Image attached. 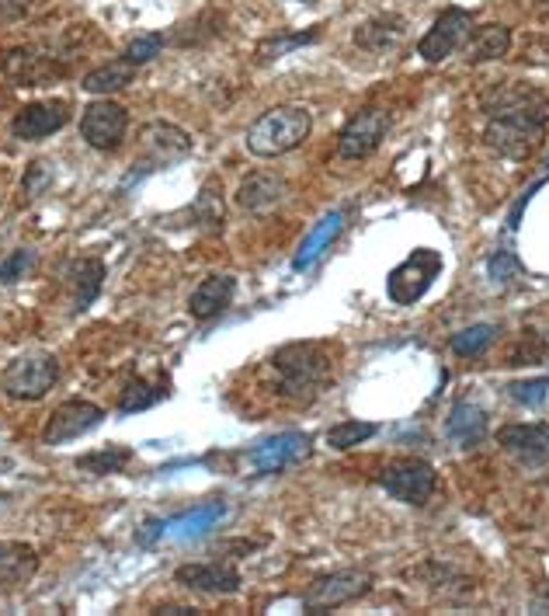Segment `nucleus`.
Wrapping results in <instances>:
<instances>
[{
  "label": "nucleus",
  "mask_w": 549,
  "mask_h": 616,
  "mask_svg": "<svg viewBox=\"0 0 549 616\" xmlns=\"http://www.w3.org/2000/svg\"><path fill=\"white\" fill-rule=\"evenodd\" d=\"M379 429L372 426V421H338V426L327 429V446L330 449H351L365 443V439H372Z\"/></svg>",
  "instance_id": "7c9ffc66"
},
{
  "label": "nucleus",
  "mask_w": 549,
  "mask_h": 616,
  "mask_svg": "<svg viewBox=\"0 0 549 616\" xmlns=\"http://www.w3.org/2000/svg\"><path fill=\"white\" fill-rule=\"evenodd\" d=\"M511 391V401L525 404V408H539V404L549 397V377H536V380H519L508 386Z\"/></svg>",
  "instance_id": "72a5a7b5"
},
{
  "label": "nucleus",
  "mask_w": 549,
  "mask_h": 616,
  "mask_svg": "<svg viewBox=\"0 0 549 616\" xmlns=\"http://www.w3.org/2000/svg\"><path fill=\"white\" fill-rule=\"evenodd\" d=\"M511 49V32L504 25H481L466 35L463 52L470 63H487V60H501Z\"/></svg>",
  "instance_id": "5701e85b"
},
{
  "label": "nucleus",
  "mask_w": 549,
  "mask_h": 616,
  "mask_svg": "<svg viewBox=\"0 0 549 616\" xmlns=\"http://www.w3.org/2000/svg\"><path fill=\"white\" fill-rule=\"evenodd\" d=\"M490 115L487 144L504 157H522L533 150L536 136L549 119V98L525 84H498L481 98Z\"/></svg>",
  "instance_id": "f257e3e1"
},
{
  "label": "nucleus",
  "mask_w": 549,
  "mask_h": 616,
  "mask_svg": "<svg viewBox=\"0 0 549 616\" xmlns=\"http://www.w3.org/2000/svg\"><path fill=\"white\" fill-rule=\"evenodd\" d=\"M133 77H136V66H133L129 60H112V63H104V66L91 70V74L80 81V87H84L87 95L109 98V95L122 91V87H129Z\"/></svg>",
  "instance_id": "bb28decb"
},
{
  "label": "nucleus",
  "mask_w": 549,
  "mask_h": 616,
  "mask_svg": "<svg viewBox=\"0 0 549 616\" xmlns=\"http://www.w3.org/2000/svg\"><path fill=\"white\" fill-rule=\"evenodd\" d=\"M438 272H441V255L432 248H417L414 255H407L400 266L389 272V279H386L389 300L400 307L421 300V296L428 293V286L438 279Z\"/></svg>",
  "instance_id": "39448f33"
},
{
  "label": "nucleus",
  "mask_w": 549,
  "mask_h": 616,
  "mask_svg": "<svg viewBox=\"0 0 549 616\" xmlns=\"http://www.w3.org/2000/svg\"><path fill=\"white\" fill-rule=\"evenodd\" d=\"M498 443L508 456H515L522 467H546L549 464V426H504Z\"/></svg>",
  "instance_id": "2eb2a0df"
},
{
  "label": "nucleus",
  "mask_w": 549,
  "mask_h": 616,
  "mask_svg": "<svg viewBox=\"0 0 549 616\" xmlns=\"http://www.w3.org/2000/svg\"><path fill=\"white\" fill-rule=\"evenodd\" d=\"M303 42H316V32H310V35H292V39H278V42H264V46H261V57H264V60H275V57H282L286 49H296V46H303Z\"/></svg>",
  "instance_id": "e433bc0d"
},
{
  "label": "nucleus",
  "mask_w": 549,
  "mask_h": 616,
  "mask_svg": "<svg viewBox=\"0 0 549 616\" xmlns=\"http://www.w3.org/2000/svg\"><path fill=\"white\" fill-rule=\"evenodd\" d=\"M307 453H310L307 432H282V435H272V439H264V443H258L251 453H247V460H251V467L261 473H278V470L299 464Z\"/></svg>",
  "instance_id": "4468645a"
},
{
  "label": "nucleus",
  "mask_w": 549,
  "mask_h": 616,
  "mask_svg": "<svg viewBox=\"0 0 549 616\" xmlns=\"http://www.w3.org/2000/svg\"><path fill=\"white\" fill-rule=\"evenodd\" d=\"M35 266V251L32 248H17V251H11L4 261H0V283H17V279H22L28 269Z\"/></svg>",
  "instance_id": "f704fd0d"
},
{
  "label": "nucleus",
  "mask_w": 549,
  "mask_h": 616,
  "mask_svg": "<svg viewBox=\"0 0 549 616\" xmlns=\"http://www.w3.org/2000/svg\"><path fill=\"white\" fill-rule=\"evenodd\" d=\"M379 484L403 505H428V498L435 495L438 478H435V467L428 460H414V456H407V460L389 464L379 473Z\"/></svg>",
  "instance_id": "0eeeda50"
},
{
  "label": "nucleus",
  "mask_w": 549,
  "mask_h": 616,
  "mask_svg": "<svg viewBox=\"0 0 549 616\" xmlns=\"http://www.w3.org/2000/svg\"><path fill=\"white\" fill-rule=\"evenodd\" d=\"M369 589H372L369 571H359V568L334 571V575L316 578V582L303 592V606L310 613H330V609H338L345 603L362 600Z\"/></svg>",
  "instance_id": "6e6552de"
},
{
  "label": "nucleus",
  "mask_w": 549,
  "mask_h": 616,
  "mask_svg": "<svg viewBox=\"0 0 549 616\" xmlns=\"http://www.w3.org/2000/svg\"><path fill=\"white\" fill-rule=\"evenodd\" d=\"M191 220L205 226V231H220L223 226V185L216 178H205L199 199L191 206Z\"/></svg>",
  "instance_id": "cd10ccee"
},
{
  "label": "nucleus",
  "mask_w": 549,
  "mask_h": 616,
  "mask_svg": "<svg viewBox=\"0 0 549 616\" xmlns=\"http://www.w3.org/2000/svg\"><path fill=\"white\" fill-rule=\"evenodd\" d=\"M292 4H313V0H292Z\"/></svg>",
  "instance_id": "a19ab883"
},
{
  "label": "nucleus",
  "mask_w": 549,
  "mask_h": 616,
  "mask_svg": "<svg viewBox=\"0 0 549 616\" xmlns=\"http://www.w3.org/2000/svg\"><path fill=\"white\" fill-rule=\"evenodd\" d=\"M473 28V14L463 11V8H449V11H441L435 17V25L428 28V35L421 39L417 52L428 63H441V60H449L456 49H463L466 42V35Z\"/></svg>",
  "instance_id": "9b49d317"
},
{
  "label": "nucleus",
  "mask_w": 549,
  "mask_h": 616,
  "mask_svg": "<svg viewBox=\"0 0 549 616\" xmlns=\"http://www.w3.org/2000/svg\"><path fill=\"white\" fill-rule=\"evenodd\" d=\"M389 130V112L383 109H362L359 115L348 119V126L341 130L338 139V153L345 161H359V157H369L379 147V139Z\"/></svg>",
  "instance_id": "ddd939ff"
},
{
  "label": "nucleus",
  "mask_w": 549,
  "mask_h": 616,
  "mask_svg": "<svg viewBox=\"0 0 549 616\" xmlns=\"http://www.w3.org/2000/svg\"><path fill=\"white\" fill-rule=\"evenodd\" d=\"M341 226H345V217H341V213H327V217L307 234V241L299 244V251H296V258H292V269H310L313 261L330 248V241L341 234Z\"/></svg>",
  "instance_id": "393cba45"
},
{
  "label": "nucleus",
  "mask_w": 549,
  "mask_h": 616,
  "mask_svg": "<svg viewBox=\"0 0 549 616\" xmlns=\"http://www.w3.org/2000/svg\"><path fill=\"white\" fill-rule=\"evenodd\" d=\"M446 432L456 446H476L484 443L487 435V415L476 401H459L456 408L449 411V421H446Z\"/></svg>",
  "instance_id": "4be33fe9"
},
{
  "label": "nucleus",
  "mask_w": 549,
  "mask_h": 616,
  "mask_svg": "<svg viewBox=\"0 0 549 616\" xmlns=\"http://www.w3.org/2000/svg\"><path fill=\"white\" fill-rule=\"evenodd\" d=\"M104 421V411L91 401H63L57 411L49 415L46 429H42V443L46 446H63L70 439H80L91 429H98Z\"/></svg>",
  "instance_id": "9d476101"
},
{
  "label": "nucleus",
  "mask_w": 549,
  "mask_h": 616,
  "mask_svg": "<svg viewBox=\"0 0 549 616\" xmlns=\"http://www.w3.org/2000/svg\"><path fill=\"white\" fill-rule=\"evenodd\" d=\"M57 380H60V362L52 356H22L4 369L0 386L14 401H42L57 386Z\"/></svg>",
  "instance_id": "423d86ee"
},
{
  "label": "nucleus",
  "mask_w": 549,
  "mask_h": 616,
  "mask_svg": "<svg viewBox=\"0 0 549 616\" xmlns=\"http://www.w3.org/2000/svg\"><path fill=\"white\" fill-rule=\"evenodd\" d=\"M167 386H171L167 380H144V377L129 380L126 386H122V394H118V411L122 415H136V411L153 408V404H161V401L171 397Z\"/></svg>",
  "instance_id": "a878e982"
},
{
  "label": "nucleus",
  "mask_w": 549,
  "mask_h": 616,
  "mask_svg": "<svg viewBox=\"0 0 549 616\" xmlns=\"http://www.w3.org/2000/svg\"><path fill=\"white\" fill-rule=\"evenodd\" d=\"M223 516H226V505H223V502L199 505V508H191V513H185V516H178V519H167V522H164V537H171V540L202 537V533L212 530V526H216Z\"/></svg>",
  "instance_id": "b1692460"
},
{
  "label": "nucleus",
  "mask_w": 549,
  "mask_h": 616,
  "mask_svg": "<svg viewBox=\"0 0 549 616\" xmlns=\"http://www.w3.org/2000/svg\"><path fill=\"white\" fill-rule=\"evenodd\" d=\"M4 70H8L11 81L28 84V87L49 84L52 77L66 74V66H60L52 57H42V52H35V49H11L4 57Z\"/></svg>",
  "instance_id": "aec40b11"
},
{
  "label": "nucleus",
  "mask_w": 549,
  "mask_h": 616,
  "mask_svg": "<svg viewBox=\"0 0 549 616\" xmlns=\"http://www.w3.org/2000/svg\"><path fill=\"white\" fill-rule=\"evenodd\" d=\"M286 178L282 174H251V178H244L240 188H237V206L247 209V213H269L275 209L282 199H286Z\"/></svg>",
  "instance_id": "412c9836"
},
{
  "label": "nucleus",
  "mask_w": 549,
  "mask_h": 616,
  "mask_svg": "<svg viewBox=\"0 0 549 616\" xmlns=\"http://www.w3.org/2000/svg\"><path fill=\"white\" fill-rule=\"evenodd\" d=\"M32 0H0V25H11V22H22L28 14Z\"/></svg>",
  "instance_id": "58836bf2"
},
{
  "label": "nucleus",
  "mask_w": 549,
  "mask_h": 616,
  "mask_svg": "<svg viewBox=\"0 0 549 616\" xmlns=\"http://www.w3.org/2000/svg\"><path fill=\"white\" fill-rule=\"evenodd\" d=\"M278 391L292 401H313L330 380V356L316 342H292L272 356Z\"/></svg>",
  "instance_id": "f03ea898"
},
{
  "label": "nucleus",
  "mask_w": 549,
  "mask_h": 616,
  "mask_svg": "<svg viewBox=\"0 0 549 616\" xmlns=\"http://www.w3.org/2000/svg\"><path fill=\"white\" fill-rule=\"evenodd\" d=\"M63 279H66V289H70V310L84 313L87 307L98 300V293H101L104 261H98V258H77V261H70V266H66Z\"/></svg>",
  "instance_id": "f3484780"
},
{
  "label": "nucleus",
  "mask_w": 549,
  "mask_h": 616,
  "mask_svg": "<svg viewBox=\"0 0 549 616\" xmlns=\"http://www.w3.org/2000/svg\"><path fill=\"white\" fill-rule=\"evenodd\" d=\"M519 272H522V266H519V261L511 258V255L501 251V255H494V258H490V275L498 279V283H508V279H515Z\"/></svg>",
  "instance_id": "4c0bfd02"
},
{
  "label": "nucleus",
  "mask_w": 549,
  "mask_h": 616,
  "mask_svg": "<svg viewBox=\"0 0 549 616\" xmlns=\"http://www.w3.org/2000/svg\"><path fill=\"white\" fill-rule=\"evenodd\" d=\"M126 130H129V112L109 98L91 101L80 115V136L95 150H118L122 139H126Z\"/></svg>",
  "instance_id": "1a4fd4ad"
},
{
  "label": "nucleus",
  "mask_w": 549,
  "mask_h": 616,
  "mask_svg": "<svg viewBox=\"0 0 549 616\" xmlns=\"http://www.w3.org/2000/svg\"><path fill=\"white\" fill-rule=\"evenodd\" d=\"M498 338V328L494 324H473L466 331H459L452 338V352L456 356H481V352Z\"/></svg>",
  "instance_id": "2f4dec72"
},
{
  "label": "nucleus",
  "mask_w": 549,
  "mask_h": 616,
  "mask_svg": "<svg viewBox=\"0 0 549 616\" xmlns=\"http://www.w3.org/2000/svg\"><path fill=\"white\" fill-rule=\"evenodd\" d=\"M174 578L191 589V592H205V595H234L240 592V571L234 565H220V560H205V565H182L174 571Z\"/></svg>",
  "instance_id": "dca6fc26"
},
{
  "label": "nucleus",
  "mask_w": 549,
  "mask_h": 616,
  "mask_svg": "<svg viewBox=\"0 0 549 616\" xmlns=\"http://www.w3.org/2000/svg\"><path fill=\"white\" fill-rule=\"evenodd\" d=\"M188 153H191V136L185 130L171 126V122H150V126H144V133H139V161H133L126 182L139 178V174H150L157 168H167Z\"/></svg>",
  "instance_id": "20e7f679"
},
{
  "label": "nucleus",
  "mask_w": 549,
  "mask_h": 616,
  "mask_svg": "<svg viewBox=\"0 0 549 616\" xmlns=\"http://www.w3.org/2000/svg\"><path fill=\"white\" fill-rule=\"evenodd\" d=\"M234 293H237L234 275H209L188 296V313L195 317V321H212V317L223 313L229 304H234Z\"/></svg>",
  "instance_id": "6ab92c4d"
},
{
  "label": "nucleus",
  "mask_w": 549,
  "mask_h": 616,
  "mask_svg": "<svg viewBox=\"0 0 549 616\" xmlns=\"http://www.w3.org/2000/svg\"><path fill=\"white\" fill-rule=\"evenodd\" d=\"M310 126L313 119L307 109H299V104H278V109H269L261 119L251 122V130H247V150L254 157H282L303 144L310 136Z\"/></svg>",
  "instance_id": "7ed1b4c3"
},
{
  "label": "nucleus",
  "mask_w": 549,
  "mask_h": 616,
  "mask_svg": "<svg viewBox=\"0 0 549 616\" xmlns=\"http://www.w3.org/2000/svg\"><path fill=\"white\" fill-rule=\"evenodd\" d=\"M46 185H52V164H46V161H35V164H28V174H25V196L28 199H39L42 192H46Z\"/></svg>",
  "instance_id": "c9c22d12"
},
{
  "label": "nucleus",
  "mask_w": 549,
  "mask_h": 616,
  "mask_svg": "<svg viewBox=\"0 0 549 616\" xmlns=\"http://www.w3.org/2000/svg\"><path fill=\"white\" fill-rule=\"evenodd\" d=\"M400 35H403V22L397 14H386V17H376V22L362 25L355 32V42L365 46V49H389Z\"/></svg>",
  "instance_id": "c756f323"
},
{
  "label": "nucleus",
  "mask_w": 549,
  "mask_h": 616,
  "mask_svg": "<svg viewBox=\"0 0 549 616\" xmlns=\"http://www.w3.org/2000/svg\"><path fill=\"white\" fill-rule=\"evenodd\" d=\"M167 46V39L161 32H147V35H136V39L126 46V52H122V60H129L133 66H144L150 63L153 57H161V49Z\"/></svg>",
  "instance_id": "473e14b6"
},
{
  "label": "nucleus",
  "mask_w": 549,
  "mask_h": 616,
  "mask_svg": "<svg viewBox=\"0 0 549 616\" xmlns=\"http://www.w3.org/2000/svg\"><path fill=\"white\" fill-rule=\"evenodd\" d=\"M70 122V101L57 98V101H32V104H22L11 122V133L14 139H22V144H39V139L60 133Z\"/></svg>",
  "instance_id": "f8f14e48"
},
{
  "label": "nucleus",
  "mask_w": 549,
  "mask_h": 616,
  "mask_svg": "<svg viewBox=\"0 0 549 616\" xmlns=\"http://www.w3.org/2000/svg\"><path fill=\"white\" fill-rule=\"evenodd\" d=\"M39 571V554L22 540H0V592L28 586Z\"/></svg>",
  "instance_id": "a211bd4d"
},
{
  "label": "nucleus",
  "mask_w": 549,
  "mask_h": 616,
  "mask_svg": "<svg viewBox=\"0 0 549 616\" xmlns=\"http://www.w3.org/2000/svg\"><path fill=\"white\" fill-rule=\"evenodd\" d=\"M157 537H164V519H150V522H147V530L139 533L136 540L144 543V547H150V543H153Z\"/></svg>",
  "instance_id": "ea45409f"
},
{
  "label": "nucleus",
  "mask_w": 549,
  "mask_h": 616,
  "mask_svg": "<svg viewBox=\"0 0 549 616\" xmlns=\"http://www.w3.org/2000/svg\"><path fill=\"white\" fill-rule=\"evenodd\" d=\"M133 464V449L129 446H109V449H95L77 456V470L95 473V478H104V473H118Z\"/></svg>",
  "instance_id": "c85d7f7f"
}]
</instances>
